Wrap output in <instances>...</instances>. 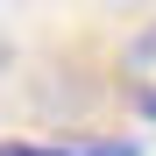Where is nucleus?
Listing matches in <instances>:
<instances>
[{
	"mask_svg": "<svg viewBox=\"0 0 156 156\" xmlns=\"http://www.w3.org/2000/svg\"><path fill=\"white\" fill-rule=\"evenodd\" d=\"M121 92H128V99H135V107L156 121V21H149V29L121 50Z\"/></svg>",
	"mask_w": 156,
	"mask_h": 156,
	"instance_id": "nucleus-1",
	"label": "nucleus"
},
{
	"mask_svg": "<svg viewBox=\"0 0 156 156\" xmlns=\"http://www.w3.org/2000/svg\"><path fill=\"white\" fill-rule=\"evenodd\" d=\"M0 156H57V149H43V142H0Z\"/></svg>",
	"mask_w": 156,
	"mask_h": 156,
	"instance_id": "nucleus-2",
	"label": "nucleus"
},
{
	"mask_svg": "<svg viewBox=\"0 0 156 156\" xmlns=\"http://www.w3.org/2000/svg\"><path fill=\"white\" fill-rule=\"evenodd\" d=\"M7 57H14V43H7V36H0V71H7Z\"/></svg>",
	"mask_w": 156,
	"mask_h": 156,
	"instance_id": "nucleus-3",
	"label": "nucleus"
}]
</instances>
